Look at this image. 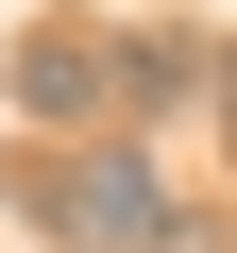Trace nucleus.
<instances>
[{"label":"nucleus","mask_w":237,"mask_h":253,"mask_svg":"<svg viewBox=\"0 0 237 253\" xmlns=\"http://www.w3.org/2000/svg\"><path fill=\"white\" fill-rule=\"evenodd\" d=\"M220 101H237V34H220Z\"/></svg>","instance_id":"nucleus-3"},{"label":"nucleus","mask_w":237,"mask_h":253,"mask_svg":"<svg viewBox=\"0 0 237 253\" xmlns=\"http://www.w3.org/2000/svg\"><path fill=\"white\" fill-rule=\"evenodd\" d=\"M34 219L68 236V253H186V203L153 186V152H68V169H34Z\"/></svg>","instance_id":"nucleus-1"},{"label":"nucleus","mask_w":237,"mask_h":253,"mask_svg":"<svg viewBox=\"0 0 237 253\" xmlns=\"http://www.w3.org/2000/svg\"><path fill=\"white\" fill-rule=\"evenodd\" d=\"M17 118H136V34L34 17V34H17Z\"/></svg>","instance_id":"nucleus-2"}]
</instances>
